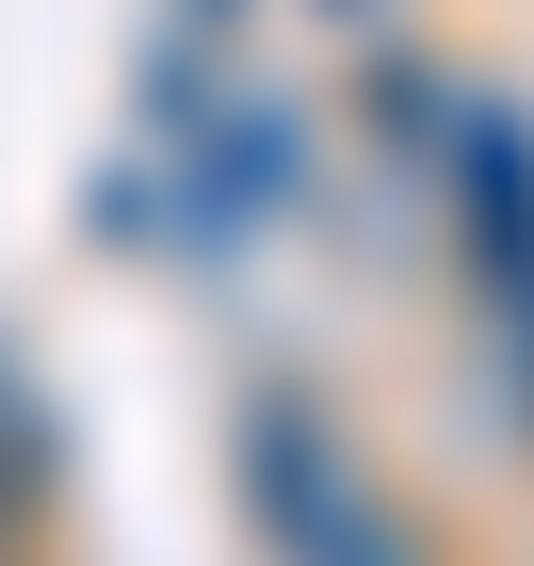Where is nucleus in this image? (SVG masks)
<instances>
[{
    "label": "nucleus",
    "mask_w": 534,
    "mask_h": 566,
    "mask_svg": "<svg viewBox=\"0 0 534 566\" xmlns=\"http://www.w3.org/2000/svg\"><path fill=\"white\" fill-rule=\"evenodd\" d=\"M243 470H260V518H275V551H292V566H405V534L373 518V485H356L292 405L243 421Z\"/></svg>",
    "instance_id": "nucleus-1"
},
{
    "label": "nucleus",
    "mask_w": 534,
    "mask_h": 566,
    "mask_svg": "<svg viewBox=\"0 0 534 566\" xmlns=\"http://www.w3.org/2000/svg\"><path fill=\"white\" fill-rule=\"evenodd\" d=\"M470 260H486V307H502V340L534 373V130L502 97L470 114Z\"/></svg>",
    "instance_id": "nucleus-2"
},
{
    "label": "nucleus",
    "mask_w": 534,
    "mask_h": 566,
    "mask_svg": "<svg viewBox=\"0 0 534 566\" xmlns=\"http://www.w3.org/2000/svg\"><path fill=\"white\" fill-rule=\"evenodd\" d=\"M49 485V421H33V389H17V373H0V518H17V502H33Z\"/></svg>",
    "instance_id": "nucleus-3"
}]
</instances>
